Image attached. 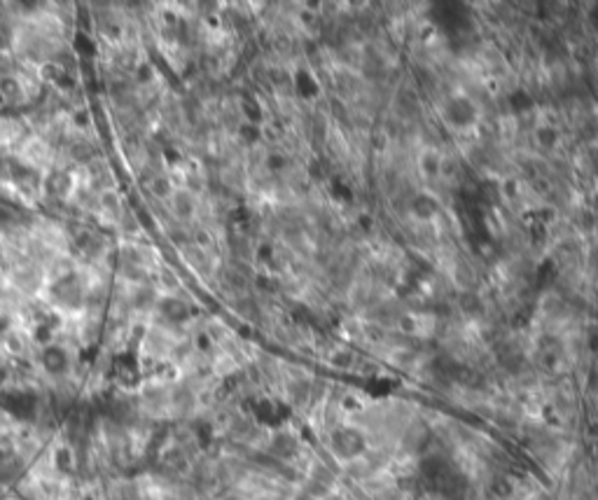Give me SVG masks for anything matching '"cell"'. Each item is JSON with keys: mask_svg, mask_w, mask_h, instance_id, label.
<instances>
[{"mask_svg": "<svg viewBox=\"0 0 598 500\" xmlns=\"http://www.w3.org/2000/svg\"><path fill=\"white\" fill-rule=\"evenodd\" d=\"M589 22H591V26L598 28V3H596L594 8H591V12H589Z\"/></svg>", "mask_w": 598, "mask_h": 500, "instance_id": "obj_4", "label": "cell"}, {"mask_svg": "<svg viewBox=\"0 0 598 500\" xmlns=\"http://www.w3.org/2000/svg\"><path fill=\"white\" fill-rule=\"evenodd\" d=\"M166 210L171 213V217L180 224H194L197 210H199V199L194 194H190L188 190L176 188V192L171 194V199L166 201Z\"/></svg>", "mask_w": 598, "mask_h": 500, "instance_id": "obj_1", "label": "cell"}, {"mask_svg": "<svg viewBox=\"0 0 598 500\" xmlns=\"http://www.w3.org/2000/svg\"><path fill=\"white\" fill-rule=\"evenodd\" d=\"M540 138H542V145H554L556 133L551 129H542V131H540Z\"/></svg>", "mask_w": 598, "mask_h": 500, "instance_id": "obj_3", "label": "cell"}, {"mask_svg": "<svg viewBox=\"0 0 598 500\" xmlns=\"http://www.w3.org/2000/svg\"><path fill=\"white\" fill-rule=\"evenodd\" d=\"M435 201H430V197H419V201H416V210L423 215V217H430L435 213Z\"/></svg>", "mask_w": 598, "mask_h": 500, "instance_id": "obj_2", "label": "cell"}]
</instances>
